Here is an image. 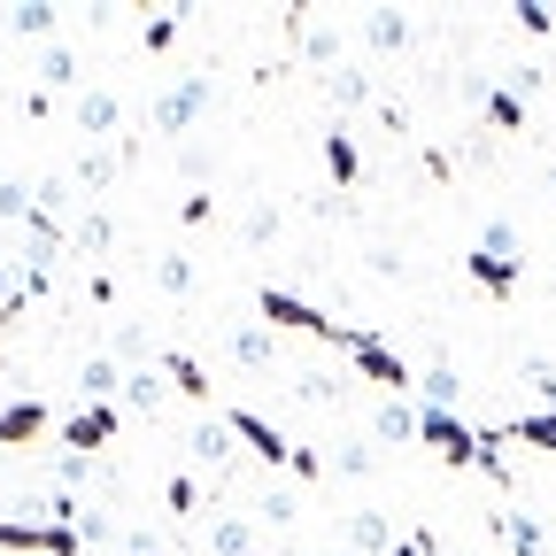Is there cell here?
Here are the masks:
<instances>
[{
	"instance_id": "6da1fadb",
	"label": "cell",
	"mask_w": 556,
	"mask_h": 556,
	"mask_svg": "<svg viewBox=\"0 0 556 556\" xmlns=\"http://www.w3.org/2000/svg\"><path fill=\"white\" fill-rule=\"evenodd\" d=\"M109 433H116V409H109V402H93L86 417H70V426H62V441H70V448H101Z\"/></svg>"
},
{
	"instance_id": "7a4b0ae2",
	"label": "cell",
	"mask_w": 556,
	"mask_h": 556,
	"mask_svg": "<svg viewBox=\"0 0 556 556\" xmlns=\"http://www.w3.org/2000/svg\"><path fill=\"white\" fill-rule=\"evenodd\" d=\"M31 433H47V409H39V402L0 409V448H9V441H31Z\"/></svg>"
},
{
	"instance_id": "3957f363",
	"label": "cell",
	"mask_w": 556,
	"mask_h": 556,
	"mask_svg": "<svg viewBox=\"0 0 556 556\" xmlns=\"http://www.w3.org/2000/svg\"><path fill=\"white\" fill-rule=\"evenodd\" d=\"M193 109H201V78H186V86L155 109V124H163V131H186V116H193Z\"/></svg>"
},
{
	"instance_id": "277c9868",
	"label": "cell",
	"mask_w": 556,
	"mask_h": 556,
	"mask_svg": "<svg viewBox=\"0 0 556 556\" xmlns=\"http://www.w3.org/2000/svg\"><path fill=\"white\" fill-rule=\"evenodd\" d=\"M510 441H526V448H556V409H548V417H518Z\"/></svg>"
},
{
	"instance_id": "5b68a950",
	"label": "cell",
	"mask_w": 556,
	"mask_h": 556,
	"mask_svg": "<svg viewBox=\"0 0 556 556\" xmlns=\"http://www.w3.org/2000/svg\"><path fill=\"white\" fill-rule=\"evenodd\" d=\"M78 124H86V131H109V124H116V101H101V93H93V101L78 109Z\"/></svg>"
},
{
	"instance_id": "8992f818",
	"label": "cell",
	"mask_w": 556,
	"mask_h": 556,
	"mask_svg": "<svg viewBox=\"0 0 556 556\" xmlns=\"http://www.w3.org/2000/svg\"><path fill=\"white\" fill-rule=\"evenodd\" d=\"M16 31H31V39H39V31H54V16H47V9H16Z\"/></svg>"
}]
</instances>
